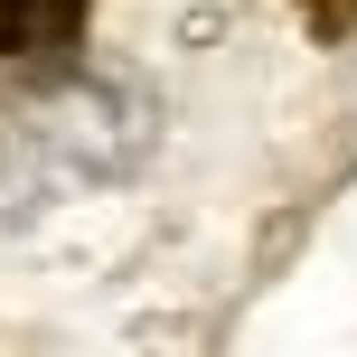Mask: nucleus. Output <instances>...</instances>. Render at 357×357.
<instances>
[{
    "instance_id": "obj_1",
    "label": "nucleus",
    "mask_w": 357,
    "mask_h": 357,
    "mask_svg": "<svg viewBox=\"0 0 357 357\" xmlns=\"http://www.w3.org/2000/svg\"><path fill=\"white\" fill-rule=\"evenodd\" d=\"M85 10L94 0H0V56H19V66L66 56L85 38Z\"/></svg>"
},
{
    "instance_id": "obj_2",
    "label": "nucleus",
    "mask_w": 357,
    "mask_h": 357,
    "mask_svg": "<svg viewBox=\"0 0 357 357\" xmlns=\"http://www.w3.org/2000/svg\"><path fill=\"white\" fill-rule=\"evenodd\" d=\"M301 19H310V38H348L357 29V0H301Z\"/></svg>"
}]
</instances>
